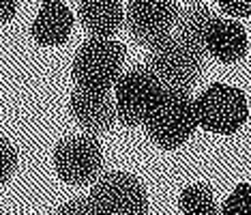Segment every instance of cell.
Segmentation results:
<instances>
[{
    "mask_svg": "<svg viewBox=\"0 0 251 215\" xmlns=\"http://www.w3.org/2000/svg\"><path fill=\"white\" fill-rule=\"evenodd\" d=\"M144 67L157 78L163 90L189 93L204 71V50L176 35H168L148 48Z\"/></svg>",
    "mask_w": 251,
    "mask_h": 215,
    "instance_id": "obj_1",
    "label": "cell"
},
{
    "mask_svg": "<svg viewBox=\"0 0 251 215\" xmlns=\"http://www.w3.org/2000/svg\"><path fill=\"white\" fill-rule=\"evenodd\" d=\"M146 134L165 151L178 149L198 127L196 101L185 90H163L155 108L144 121Z\"/></svg>",
    "mask_w": 251,
    "mask_h": 215,
    "instance_id": "obj_2",
    "label": "cell"
},
{
    "mask_svg": "<svg viewBox=\"0 0 251 215\" xmlns=\"http://www.w3.org/2000/svg\"><path fill=\"white\" fill-rule=\"evenodd\" d=\"M125 45L114 39L90 37L73 58V80L82 88L110 90L125 67Z\"/></svg>",
    "mask_w": 251,
    "mask_h": 215,
    "instance_id": "obj_3",
    "label": "cell"
},
{
    "mask_svg": "<svg viewBox=\"0 0 251 215\" xmlns=\"http://www.w3.org/2000/svg\"><path fill=\"white\" fill-rule=\"evenodd\" d=\"M196 101L198 125L206 132L232 135L247 123L249 106L241 88L227 84H210Z\"/></svg>",
    "mask_w": 251,
    "mask_h": 215,
    "instance_id": "obj_4",
    "label": "cell"
},
{
    "mask_svg": "<svg viewBox=\"0 0 251 215\" xmlns=\"http://www.w3.org/2000/svg\"><path fill=\"white\" fill-rule=\"evenodd\" d=\"M114 90H116V97H114L116 121H121L125 127H138L144 125L146 116L161 97L163 86L142 65L121 73V78L114 84Z\"/></svg>",
    "mask_w": 251,
    "mask_h": 215,
    "instance_id": "obj_5",
    "label": "cell"
},
{
    "mask_svg": "<svg viewBox=\"0 0 251 215\" xmlns=\"http://www.w3.org/2000/svg\"><path fill=\"white\" fill-rule=\"evenodd\" d=\"M97 215H146L148 194L138 177L129 172H107L97 179L88 196Z\"/></svg>",
    "mask_w": 251,
    "mask_h": 215,
    "instance_id": "obj_6",
    "label": "cell"
},
{
    "mask_svg": "<svg viewBox=\"0 0 251 215\" xmlns=\"http://www.w3.org/2000/svg\"><path fill=\"white\" fill-rule=\"evenodd\" d=\"M54 168L69 185L93 183L103 170V149L95 135H71L56 146Z\"/></svg>",
    "mask_w": 251,
    "mask_h": 215,
    "instance_id": "obj_7",
    "label": "cell"
},
{
    "mask_svg": "<svg viewBox=\"0 0 251 215\" xmlns=\"http://www.w3.org/2000/svg\"><path fill=\"white\" fill-rule=\"evenodd\" d=\"M178 4L174 0H129L125 26L135 43L151 48L172 32Z\"/></svg>",
    "mask_w": 251,
    "mask_h": 215,
    "instance_id": "obj_8",
    "label": "cell"
},
{
    "mask_svg": "<svg viewBox=\"0 0 251 215\" xmlns=\"http://www.w3.org/2000/svg\"><path fill=\"white\" fill-rule=\"evenodd\" d=\"M69 110L77 125L88 134H105L116 123V104L110 90H95L77 86L71 93Z\"/></svg>",
    "mask_w": 251,
    "mask_h": 215,
    "instance_id": "obj_9",
    "label": "cell"
},
{
    "mask_svg": "<svg viewBox=\"0 0 251 215\" xmlns=\"http://www.w3.org/2000/svg\"><path fill=\"white\" fill-rule=\"evenodd\" d=\"M247 32L236 20H226L215 15L204 30V54H210L219 63H238L247 54Z\"/></svg>",
    "mask_w": 251,
    "mask_h": 215,
    "instance_id": "obj_10",
    "label": "cell"
},
{
    "mask_svg": "<svg viewBox=\"0 0 251 215\" xmlns=\"http://www.w3.org/2000/svg\"><path fill=\"white\" fill-rule=\"evenodd\" d=\"M73 30V13L60 0H45L30 26V35L39 45H62Z\"/></svg>",
    "mask_w": 251,
    "mask_h": 215,
    "instance_id": "obj_11",
    "label": "cell"
},
{
    "mask_svg": "<svg viewBox=\"0 0 251 215\" xmlns=\"http://www.w3.org/2000/svg\"><path fill=\"white\" fill-rule=\"evenodd\" d=\"M77 20L90 37L110 39L125 24V11L121 0H82Z\"/></svg>",
    "mask_w": 251,
    "mask_h": 215,
    "instance_id": "obj_12",
    "label": "cell"
},
{
    "mask_svg": "<svg viewBox=\"0 0 251 215\" xmlns=\"http://www.w3.org/2000/svg\"><path fill=\"white\" fill-rule=\"evenodd\" d=\"M213 18H215V13L208 7H204V4H189L185 9H178V15H176V22H174L176 37L202 48L204 30H206L208 22Z\"/></svg>",
    "mask_w": 251,
    "mask_h": 215,
    "instance_id": "obj_13",
    "label": "cell"
},
{
    "mask_svg": "<svg viewBox=\"0 0 251 215\" xmlns=\"http://www.w3.org/2000/svg\"><path fill=\"white\" fill-rule=\"evenodd\" d=\"M180 211L185 215H217V198L206 183H193L182 189L180 194Z\"/></svg>",
    "mask_w": 251,
    "mask_h": 215,
    "instance_id": "obj_14",
    "label": "cell"
},
{
    "mask_svg": "<svg viewBox=\"0 0 251 215\" xmlns=\"http://www.w3.org/2000/svg\"><path fill=\"white\" fill-rule=\"evenodd\" d=\"M224 215H251V183H241L227 196L221 209Z\"/></svg>",
    "mask_w": 251,
    "mask_h": 215,
    "instance_id": "obj_15",
    "label": "cell"
},
{
    "mask_svg": "<svg viewBox=\"0 0 251 215\" xmlns=\"http://www.w3.org/2000/svg\"><path fill=\"white\" fill-rule=\"evenodd\" d=\"M18 168V151L7 138L0 135V185L7 183Z\"/></svg>",
    "mask_w": 251,
    "mask_h": 215,
    "instance_id": "obj_16",
    "label": "cell"
},
{
    "mask_svg": "<svg viewBox=\"0 0 251 215\" xmlns=\"http://www.w3.org/2000/svg\"><path fill=\"white\" fill-rule=\"evenodd\" d=\"M54 215H97L88 198H73V200L65 202Z\"/></svg>",
    "mask_w": 251,
    "mask_h": 215,
    "instance_id": "obj_17",
    "label": "cell"
},
{
    "mask_svg": "<svg viewBox=\"0 0 251 215\" xmlns=\"http://www.w3.org/2000/svg\"><path fill=\"white\" fill-rule=\"evenodd\" d=\"M219 4L230 18H251V0H219Z\"/></svg>",
    "mask_w": 251,
    "mask_h": 215,
    "instance_id": "obj_18",
    "label": "cell"
},
{
    "mask_svg": "<svg viewBox=\"0 0 251 215\" xmlns=\"http://www.w3.org/2000/svg\"><path fill=\"white\" fill-rule=\"evenodd\" d=\"M18 13V0H0V26L7 24Z\"/></svg>",
    "mask_w": 251,
    "mask_h": 215,
    "instance_id": "obj_19",
    "label": "cell"
},
{
    "mask_svg": "<svg viewBox=\"0 0 251 215\" xmlns=\"http://www.w3.org/2000/svg\"><path fill=\"white\" fill-rule=\"evenodd\" d=\"M187 2H202V0H187Z\"/></svg>",
    "mask_w": 251,
    "mask_h": 215,
    "instance_id": "obj_20",
    "label": "cell"
}]
</instances>
